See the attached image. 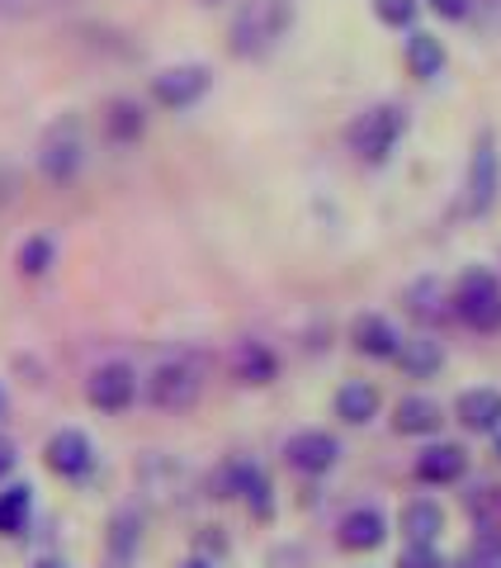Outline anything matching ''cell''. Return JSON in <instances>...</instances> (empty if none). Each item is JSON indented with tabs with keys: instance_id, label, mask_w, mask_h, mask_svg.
I'll list each match as a JSON object with an SVG mask.
<instances>
[{
	"instance_id": "cell-25",
	"label": "cell",
	"mask_w": 501,
	"mask_h": 568,
	"mask_svg": "<svg viewBox=\"0 0 501 568\" xmlns=\"http://www.w3.org/2000/svg\"><path fill=\"white\" fill-rule=\"evenodd\" d=\"M14 265H20L24 280H43L52 265H58V242H52L48 233H33L20 242V256H14Z\"/></svg>"
},
{
	"instance_id": "cell-11",
	"label": "cell",
	"mask_w": 501,
	"mask_h": 568,
	"mask_svg": "<svg viewBox=\"0 0 501 568\" xmlns=\"http://www.w3.org/2000/svg\"><path fill=\"white\" fill-rule=\"evenodd\" d=\"M284 465L303 478H321L341 465V440L331 432H321V426H308V432H294L284 440Z\"/></svg>"
},
{
	"instance_id": "cell-20",
	"label": "cell",
	"mask_w": 501,
	"mask_h": 568,
	"mask_svg": "<svg viewBox=\"0 0 501 568\" xmlns=\"http://www.w3.org/2000/svg\"><path fill=\"white\" fill-rule=\"evenodd\" d=\"M398 526H402L407 545H440V536H444V507L431 503V497H411V503L402 507Z\"/></svg>"
},
{
	"instance_id": "cell-14",
	"label": "cell",
	"mask_w": 501,
	"mask_h": 568,
	"mask_svg": "<svg viewBox=\"0 0 501 568\" xmlns=\"http://www.w3.org/2000/svg\"><path fill=\"white\" fill-rule=\"evenodd\" d=\"M454 422L469 436H497L501 432V388H492V384L463 388L454 398Z\"/></svg>"
},
{
	"instance_id": "cell-38",
	"label": "cell",
	"mask_w": 501,
	"mask_h": 568,
	"mask_svg": "<svg viewBox=\"0 0 501 568\" xmlns=\"http://www.w3.org/2000/svg\"><path fill=\"white\" fill-rule=\"evenodd\" d=\"M204 6H218V0H204Z\"/></svg>"
},
{
	"instance_id": "cell-2",
	"label": "cell",
	"mask_w": 501,
	"mask_h": 568,
	"mask_svg": "<svg viewBox=\"0 0 501 568\" xmlns=\"http://www.w3.org/2000/svg\"><path fill=\"white\" fill-rule=\"evenodd\" d=\"M407 129H411V114L402 104H369L365 114H355L346 123V148L355 152V162L388 166L392 152H398V142L407 138Z\"/></svg>"
},
{
	"instance_id": "cell-28",
	"label": "cell",
	"mask_w": 501,
	"mask_h": 568,
	"mask_svg": "<svg viewBox=\"0 0 501 568\" xmlns=\"http://www.w3.org/2000/svg\"><path fill=\"white\" fill-rule=\"evenodd\" d=\"M71 0H0V20H43V14L67 10Z\"/></svg>"
},
{
	"instance_id": "cell-30",
	"label": "cell",
	"mask_w": 501,
	"mask_h": 568,
	"mask_svg": "<svg viewBox=\"0 0 501 568\" xmlns=\"http://www.w3.org/2000/svg\"><path fill=\"white\" fill-rule=\"evenodd\" d=\"M469 20L478 24V33L488 39H501V0H473V14Z\"/></svg>"
},
{
	"instance_id": "cell-7",
	"label": "cell",
	"mask_w": 501,
	"mask_h": 568,
	"mask_svg": "<svg viewBox=\"0 0 501 568\" xmlns=\"http://www.w3.org/2000/svg\"><path fill=\"white\" fill-rule=\"evenodd\" d=\"M218 497H237V503H246L250 517H260V521L275 517V484L256 459H227L218 469Z\"/></svg>"
},
{
	"instance_id": "cell-31",
	"label": "cell",
	"mask_w": 501,
	"mask_h": 568,
	"mask_svg": "<svg viewBox=\"0 0 501 568\" xmlns=\"http://www.w3.org/2000/svg\"><path fill=\"white\" fill-rule=\"evenodd\" d=\"M431 14H440V20H450V24H463L473 14V0H421Z\"/></svg>"
},
{
	"instance_id": "cell-3",
	"label": "cell",
	"mask_w": 501,
	"mask_h": 568,
	"mask_svg": "<svg viewBox=\"0 0 501 568\" xmlns=\"http://www.w3.org/2000/svg\"><path fill=\"white\" fill-rule=\"evenodd\" d=\"M137 394L147 398L156 413H190L204 398V369L190 355H171L147 369V379H137Z\"/></svg>"
},
{
	"instance_id": "cell-35",
	"label": "cell",
	"mask_w": 501,
	"mask_h": 568,
	"mask_svg": "<svg viewBox=\"0 0 501 568\" xmlns=\"http://www.w3.org/2000/svg\"><path fill=\"white\" fill-rule=\"evenodd\" d=\"M175 568H213L208 559H200V555H194V559H185V564H175Z\"/></svg>"
},
{
	"instance_id": "cell-4",
	"label": "cell",
	"mask_w": 501,
	"mask_h": 568,
	"mask_svg": "<svg viewBox=\"0 0 501 568\" xmlns=\"http://www.w3.org/2000/svg\"><path fill=\"white\" fill-rule=\"evenodd\" d=\"M450 308H454V323H463L478 336L501 332V280H497V271L469 265L450 290Z\"/></svg>"
},
{
	"instance_id": "cell-1",
	"label": "cell",
	"mask_w": 501,
	"mask_h": 568,
	"mask_svg": "<svg viewBox=\"0 0 501 568\" xmlns=\"http://www.w3.org/2000/svg\"><path fill=\"white\" fill-rule=\"evenodd\" d=\"M294 0H242L227 24V52L242 62H260L289 39Z\"/></svg>"
},
{
	"instance_id": "cell-32",
	"label": "cell",
	"mask_w": 501,
	"mask_h": 568,
	"mask_svg": "<svg viewBox=\"0 0 501 568\" xmlns=\"http://www.w3.org/2000/svg\"><path fill=\"white\" fill-rule=\"evenodd\" d=\"M14 465H20V446H14L10 436H0V484L14 474Z\"/></svg>"
},
{
	"instance_id": "cell-22",
	"label": "cell",
	"mask_w": 501,
	"mask_h": 568,
	"mask_svg": "<svg viewBox=\"0 0 501 568\" xmlns=\"http://www.w3.org/2000/svg\"><path fill=\"white\" fill-rule=\"evenodd\" d=\"M407 71L417 81H436L440 71H444V62H450V52H444V43L436 39V33H426V29H411V39H407Z\"/></svg>"
},
{
	"instance_id": "cell-27",
	"label": "cell",
	"mask_w": 501,
	"mask_h": 568,
	"mask_svg": "<svg viewBox=\"0 0 501 568\" xmlns=\"http://www.w3.org/2000/svg\"><path fill=\"white\" fill-rule=\"evenodd\" d=\"M369 6H374V20L388 29H411L421 14V0H369Z\"/></svg>"
},
{
	"instance_id": "cell-5",
	"label": "cell",
	"mask_w": 501,
	"mask_h": 568,
	"mask_svg": "<svg viewBox=\"0 0 501 568\" xmlns=\"http://www.w3.org/2000/svg\"><path fill=\"white\" fill-rule=\"evenodd\" d=\"M85 166V129L76 114H62L58 123H48V133L39 142V171L48 185H71Z\"/></svg>"
},
{
	"instance_id": "cell-29",
	"label": "cell",
	"mask_w": 501,
	"mask_h": 568,
	"mask_svg": "<svg viewBox=\"0 0 501 568\" xmlns=\"http://www.w3.org/2000/svg\"><path fill=\"white\" fill-rule=\"evenodd\" d=\"M392 568H444V555H440V545H402Z\"/></svg>"
},
{
	"instance_id": "cell-9",
	"label": "cell",
	"mask_w": 501,
	"mask_h": 568,
	"mask_svg": "<svg viewBox=\"0 0 501 568\" xmlns=\"http://www.w3.org/2000/svg\"><path fill=\"white\" fill-rule=\"evenodd\" d=\"M85 403L104 417H119L137 403V369L129 361H110V365H95L91 379H85Z\"/></svg>"
},
{
	"instance_id": "cell-37",
	"label": "cell",
	"mask_w": 501,
	"mask_h": 568,
	"mask_svg": "<svg viewBox=\"0 0 501 568\" xmlns=\"http://www.w3.org/2000/svg\"><path fill=\"white\" fill-rule=\"evenodd\" d=\"M497 459H501V432H497Z\"/></svg>"
},
{
	"instance_id": "cell-17",
	"label": "cell",
	"mask_w": 501,
	"mask_h": 568,
	"mask_svg": "<svg viewBox=\"0 0 501 568\" xmlns=\"http://www.w3.org/2000/svg\"><path fill=\"white\" fill-rule=\"evenodd\" d=\"M392 365H398L407 379H436L440 369H444V346L436 342L431 332L402 336V342H398V355H392Z\"/></svg>"
},
{
	"instance_id": "cell-6",
	"label": "cell",
	"mask_w": 501,
	"mask_h": 568,
	"mask_svg": "<svg viewBox=\"0 0 501 568\" xmlns=\"http://www.w3.org/2000/svg\"><path fill=\"white\" fill-rule=\"evenodd\" d=\"M501 194V152H497V138L482 129L473 138V152H469V171H463V213L469 219H482L492 213Z\"/></svg>"
},
{
	"instance_id": "cell-26",
	"label": "cell",
	"mask_w": 501,
	"mask_h": 568,
	"mask_svg": "<svg viewBox=\"0 0 501 568\" xmlns=\"http://www.w3.org/2000/svg\"><path fill=\"white\" fill-rule=\"evenodd\" d=\"M137 545H142V521H137V511H119V517L110 521V559H114L119 568L133 564Z\"/></svg>"
},
{
	"instance_id": "cell-16",
	"label": "cell",
	"mask_w": 501,
	"mask_h": 568,
	"mask_svg": "<svg viewBox=\"0 0 501 568\" xmlns=\"http://www.w3.org/2000/svg\"><path fill=\"white\" fill-rule=\"evenodd\" d=\"M402 304H407V313H411V323H421L426 332L431 327H444L454 317V308H450V290H444L440 280H417L411 290L402 294Z\"/></svg>"
},
{
	"instance_id": "cell-39",
	"label": "cell",
	"mask_w": 501,
	"mask_h": 568,
	"mask_svg": "<svg viewBox=\"0 0 501 568\" xmlns=\"http://www.w3.org/2000/svg\"><path fill=\"white\" fill-rule=\"evenodd\" d=\"M497 568H501V564H497Z\"/></svg>"
},
{
	"instance_id": "cell-21",
	"label": "cell",
	"mask_w": 501,
	"mask_h": 568,
	"mask_svg": "<svg viewBox=\"0 0 501 568\" xmlns=\"http://www.w3.org/2000/svg\"><path fill=\"white\" fill-rule=\"evenodd\" d=\"M336 417H341L346 426H369L374 417H379V407H384V398H379V388H374L369 379H350V384H341L336 388Z\"/></svg>"
},
{
	"instance_id": "cell-12",
	"label": "cell",
	"mask_w": 501,
	"mask_h": 568,
	"mask_svg": "<svg viewBox=\"0 0 501 568\" xmlns=\"http://www.w3.org/2000/svg\"><path fill=\"white\" fill-rule=\"evenodd\" d=\"M463 474H469V450H463L459 440H436V446H426L417 455V465H411V478H417L421 488H450Z\"/></svg>"
},
{
	"instance_id": "cell-18",
	"label": "cell",
	"mask_w": 501,
	"mask_h": 568,
	"mask_svg": "<svg viewBox=\"0 0 501 568\" xmlns=\"http://www.w3.org/2000/svg\"><path fill=\"white\" fill-rule=\"evenodd\" d=\"M232 379L246 388H265L279 379V355L265 342H237L232 346Z\"/></svg>"
},
{
	"instance_id": "cell-8",
	"label": "cell",
	"mask_w": 501,
	"mask_h": 568,
	"mask_svg": "<svg viewBox=\"0 0 501 568\" xmlns=\"http://www.w3.org/2000/svg\"><path fill=\"white\" fill-rule=\"evenodd\" d=\"M43 465H48V474H58L62 484H85V478L95 474V465H100L95 440L85 432H76V426H62V432L48 436Z\"/></svg>"
},
{
	"instance_id": "cell-19",
	"label": "cell",
	"mask_w": 501,
	"mask_h": 568,
	"mask_svg": "<svg viewBox=\"0 0 501 568\" xmlns=\"http://www.w3.org/2000/svg\"><path fill=\"white\" fill-rule=\"evenodd\" d=\"M444 426V407L426 394H411L392 407V432L398 436H440Z\"/></svg>"
},
{
	"instance_id": "cell-15",
	"label": "cell",
	"mask_w": 501,
	"mask_h": 568,
	"mask_svg": "<svg viewBox=\"0 0 501 568\" xmlns=\"http://www.w3.org/2000/svg\"><path fill=\"white\" fill-rule=\"evenodd\" d=\"M398 342H402V332L388 323L384 313H360L350 323V346L365 355V361H392L398 355Z\"/></svg>"
},
{
	"instance_id": "cell-24",
	"label": "cell",
	"mask_w": 501,
	"mask_h": 568,
	"mask_svg": "<svg viewBox=\"0 0 501 568\" xmlns=\"http://www.w3.org/2000/svg\"><path fill=\"white\" fill-rule=\"evenodd\" d=\"M29 517H33V488L29 484H6L0 488V540L24 536Z\"/></svg>"
},
{
	"instance_id": "cell-10",
	"label": "cell",
	"mask_w": 501,
	"mask_h": 568,
	"mask_svg": "<svg viewBox=\"0 0 501 568\" xmlns=\"http://www.w3.org/2000/svg\"><path fill=\"white\" fill-rule=\"evenodd\" d=\"M213 85V71L204 62H181V67H166L152 77V100L161 104V110L181 114V110H194Z\"/></svg>"
},
{
	"instance_id": "cell-13",
	"label": "cell",
	"mask_w": 501,
	"mask_h": 568,
	"mask_svg": "<svg viewBox=\"0 0 501 568\" xmlns=\"http://www.w3.org/2000/svg\"><path fill=\"white\" fill-rule=\"evenodd\" d=\"M388 540V517L379 507H350L341 521H336V549L346 555H374Z\"/></svg>"
},
{
	"instance_id": "cell-33",
	"label": "cell",
	"mask_w": 501,
	"mask_h": 568,
	"mask_svg": "<svg viewBox=\"0 0 501 568\" xmlns=\"http://www.w3.org/2000/svg\"><path fill=\"white\" fill-rule=\"evenodd\" d=\"M14 194H20V175H14L10 166H0V213L10 209V200H14Z\"/></svg>"
},
{
	"instance_id": "cell-34",
	"label": "cell",
	"mask_w": 501,
	"mask_h": 568,
	"mask_svg": "<svg viewBox=\"0 0 501 568\" xmlns=\"http://www.w3.org/2000/svg\"><path fill=\"white\" fill-rule=\"evenodd\" d=\"M10 417V394H6V384H0V422Z\"/></svg>"
},
{
	"instance_id": "cell-36",
	"label": "cell",
	"mask_w": 501,
	"mask_h": 568,
	"mask_svg": "<svg viewBox=\"0 0 501 568\" xmlns=\"http://www.w3.org/2000/svg\"><path fill=\"white\" fill-rule=\"evenodd\" d=\"M33 568H62V564H52V559H43V564H33Z\"/></svg>"
},
{
	"instance_id": "cell-23",
	"label": "cell",
	"mask_w": 501,
	"mask_h": 568,
	"mask_svg": "<svg viewBox=\"0 0 501 568\" xmlns=\"http://www.w3.org/2000/svg\"><path fill=\"white\" fill-rule=\"evenodd\" d=\"M142 133H147V110L137 100H110V110H104V138L114 148H133Z\"/></svg>"
}]
</instances>
